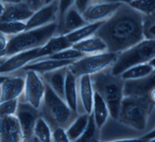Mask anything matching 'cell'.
Wrapping results in <instances>:
<instances>
[{
    "instance_id": "cell-41",
    "label": "cell",
    "mask_w": 155,
    "mask_h": 142,
    "mask_svg": "<svg viewBox=\"0 0 155 142\" xmlns=\"http://www.w3.org/2000/svg\"><path fill=\"white\" fill-rule=\"evenodd\" d=\"M148 96L150 98V100L153 103L155 104V88L151 89L148 94Z\"/></svg>"
},
{
    "instance_id": "cell-39",
    "label": "cell",
    "mask_w": 155,
    "mask_h": 142,
    "mask_svg": "<svg viewBox=\"0 0 155 142\" xmlns=\"http://www.w3.org/2000/svg\"><path fill=\"white\" fill-rule=\"evenodd\" d=\"M9 35L0 32V52L5 51L8 41Z\"/></svg>"
},
{
    "instance_id": "cell-6",
    "label": "cell",
    "mask_w": 155,
    "mask_h": 142,
    "mask_svg": "<svg viewBox=\"0 0 155 142\" xmlns=\"http://www.w3.org/2000/svg\"><path fill=\"white\" fill-rule=\"evenodd\" d=\"M155 57V39L145 38L128 49L120 52L111 66L114 75H120L130 67L148 63Z\"/></svg>"
},
{
    "instance_id": "cell-34",
    "label": "cell",
    "mask_w": 155,
    "mask_h": 142,
    "mask_svg": "<svg viewBox=\"0 0 155 142\" xmlns=\"http://www.w3.org/2000/svg\"><path fill=\"white\" fill-rule=\"evenodd\" d=\"M143 33L145 38L155 39V12L149 15H145Z\"/></svg>"
},
{
    "instance_id": "cell-4",
    "label": "cell",
    "mask_w": 155,
    "mask_h": 142,
    "mask_svg": "<svg viewBox=\"0 0 155 142\" xmlns=\"http://www.w3.org/2000/svg\"><path fill=\"white\" fill-rule=\"evenodd\" d=\"M57 30L58 22H53L41 27L24 30L16 35H9L5 50L6 57L22 51L42 47L55 35Z\"/></svg>"
},
{
    "instance_id": "cell-17",
    "label": "cell",
    "mask_w": 155,
    "mask_h": 142,
    "mask_svg": "<svg viewBox=\"0 0 155 142\" xmlns=\"http://www.w3.org/2000/svg\"><path fill=\"white\" fill-rule=\"evenodd\" d=\"M4 4L5 10L0 18V20L2 21L26 22L35 12L24 1Z\"/></svg>"
},
{
    "instance_id": "cell-8",
    "label": "cell",
    "mask_w": 155,
    "mask_h": 142,
    "mask_svg": "<svg viewBox=\"0 0 155 142\" xmlns=\"http://www.w3.org/2000/svg\"><path fill=\"white\" fill-rule=\"evenodd\" d=\"M23 95L24 102L34 108L41 109L45 92V83L41 75L32 70H25Z\"/></svg>"
},
{
    "instance_id": "cell-40",
    "label": "cell",
    "mask_w": 155,
    "mask_h": 142,
    "mask_svg": "<svg viewBox=\"0 0 155 142\" xmlns=\"http://www.w3.org/2000/svg\"><path fill=\"white\" fill-rule=\"evenodd\" d=\"M155 138V128L149 132L148 133L145 134L144 135L142 136L141 137H140V141H150L151 140H152L153 139Z\"/></svg>"
},
{
    "instance_id": "cell-45",
    "label": "cell",
    "mask_w": 155,
    "mask_h": 142,
    "mask_svg": "<svg viewBox=\"0 0 155 142\" xmlns=\"http://www.w3.org/2000/svg\"><path fill=\"white\" fill-rule=\"evenodd\" d=\"M8 76H5V75H0V86L4 81V80L7 78Z\"/></svg>"
},
{
    "instance_id": "cell-13",
    "label": "cell",
    "mask_w": 155,
    "mask_h": 142,
    "mask_svg": "<svg viewBox=\"0 0 155 142\" xmlns=\"http://www.w3.org/2000/svg\"><path fill=\"white\" fill-rule=\"evenodd\" d=\"M39 47L22 51L6 58L0 65V75H5L22 69L35 59Z\"/></svg>"
},
{
    "instance_id": "cell-26",
    "label": "cell",
    "mask_w": 155,
    "mask_h": 142,
    "mask_svg": "<svg viewBox=\"0 0 155 142\" xmlns=\"http://www.w3.org/2000/svg\"><path fill=\"white\" fill-rule=\"evenodd\" d=\"M89 115L80 114L66 129L69 141H76L84 133L88 121Z\"/></svg>"
},
{
    "instance_id": "cell-22",
    "label": "cell",
    "mask_w": 155,
    "mask_h": 142,
    "mask_svg": "<svg viewBox=\"0 0 155 142\" xmlns=\"http://www.w3.org/2000/svg\"><path fill=\"white\" fill-rule=\"evenodd\" d=\"M72 47L85 55H93L107 52L105 42L95 35L73 44Z\"/></svg>"
},
{
    "instance_id": "cell-29",
    "label": "cell",
    "mask_w": 155,
    "mask_h": 142,
    "mask_svg": "<svg viewBox=\"0 0 155 142\" xmlns=\"http://www.w3.org/2000/svg\"><path fill=\"white\" fill-rule=\"evenodd\" d=\"M100 141V130L97 127L93 112L89 115L87 127L76 141Z\"/></svg>"
},
{
    "instance_id": "cell-7",
    "label": "cell",
    "mask_w": 155,
    "mask_h": 142,
    "mask_svg": "<svg viewBox=\"0 0 155 142\" xmlns=\"http://www.w3.org/2000/svg\"><path fill=\"white\" fill-rule=\"evenodd\" d=\"M117 53H104L86 55L74 60L67 66L68 69L76 77L85 75H92L112 66L117 56Z\"/></svg>"
},
{
    "instance_id": "cell-15",
    "label": "cell",
    "mask_w": 155,
    "mask_h": 142,
    "mask_svg": "<svg viewBox=\"0 0 155 142\" xmlns=\"http://www.w3.org/2000/svg\"><path fill=\"white\" fill-rule=\"evenodd\" d=\"M155 88V69L147 76L125 81L124 96H148L149 92Z\"/></svg>"
},
{
    "instance_id": "cell-48",
    "label": "cell",
    "mask_w": 155,
    "mask_h": 142,
    "mask_svg": "<svg viewBox=\"0 0 155 142\" xmlns=\"http://www.w3.org/2000/svg\"><path fill=\"white\" fill-rule=\"evenodd\" d=\"M6 56H5V57H3V58H0V65L5 61V59H6Z\"/></svg>"
},
{
    "instance_id": "cell-14",
    "label": "cell",
    "mask_w": 155,
    "mask_h": 142,
    "mask_svg": "<svg viewBox=\"0 0 155 142\" xmlns=\"http://www.w3.org/2000/svg\"><path fill=\"white\" fill-rule=\"evenodd\" d=\"M0 141H24L22 132L16 114L0 117Z\"/></svg>"
},
{
    "instance_id": "cell-5",
    "label": "cell",
    "mask_w": 155,
    "mask_h": 142,
    "mask_svg": "<svg viewBox=\"0 0 155 142\" xmlns=\"http://www.w3.org/2000/svg\"><path fill=\"white\" fill-rule=\"evenodd\" d=\"M41 108L43 113L41 116L48 122L51 130L56 127L67 129L79 115L46 83L45 95Z\"/></svg>"
},
{
    "instance_id": "cell-10",
    "label": "cell",
    "mask_w": 155,
    "mask_h": 142,
    "mask_svg": "<svg viewBox=\"0 0 155 142\" xmlns=\"http://www.w3.org/2000/svg\"><path fill=\"white\" fill-rule=\"evenodd\" d=\"M78 107L79 115L87 113L90 115L93 111L94 90L92 87L90 75H85L77 79Z\"/></svg>"
},
{
    "instance_id": "cell-23",
    "label": "cell",
    "mask_w": 155,
    "mask_h": 142,
    "mask_svg": "<svg viewBox=\"0 0 155 142\" xmlns=\"http://www.w3.org/2000/svg\"><path fill=\"white\" fill-rule=\"evenodd\" d=\"M77 79L78 78L67 68L64 87L65 101L69 107L76 112H77L78 107Z\"/></svg>"
},
{
    "instance_id": "cell-37",
    "label": "cell",
    "mask_w": 155,
    "mask_h": 142,
    "mask_svg": "<svg viewBox=\"0 0 155 142\" xmlns=\"http://www.w3.org/2000/svg\"><path fill=\"white\" fill-rule=\"evenodd\" d=\"M28 5L30 8L35 12L45 5L44 0H24Z\"/></svg>"
},
{
    "instance_id": "cell-3",
    "label": "cell",
    "mask_w": 155,
    "mask_h": 142,
    "mask_svg": "<svg viewBox=\"0 0 155 142\" xmlns=\"http://www.w3.org/2000/svg\"><path fill=\"white\" fill-rule=\"evenodd\" d=\"M92 87L105 102L110 117L117 120L124 97L125 79L120 75H114L111 66L90 75Z\"/></svg>"
},
{
    "instance_id": "cell-21",
    "label": "cell",
    "mask_w": 155,
    "mask_h": 142,
    "mask_svg": "<svg viewBox=\"0 0 155 142\" xmlns=\"http://www.w3.org/2000/svg\"><path fill=\"white\" fill-rule=\"evenodd\" d=\"M72 45L65 35H54L44 46L39 47L35 59L51 55L71 47Z\"/></svg>"
},
{
    "instance_id": "cell-46",
    "label": "cell",
    "mask_w": 155,
    "mask_h": 142,
    "mask_svg": "<svg viewBox=\"0 0 155 142\" xmlns=\"http://www.w3.org/2000/svg\"><path fill=\"white\" fill-rule=\"evenodd\" d=\"M148 63H149L150 65H151V66L155 69V57L153 58L152 59H151V60L148 62Z\"/></svg>"
},
{
    "instance_id": "cell-35",
    "label": "cell",
    "mask_w": 155,
    "mask_h": 142,
    "mask_svg": "<svg viewBox=\"0 0 155 142\" xmlns=\"http://www.w3.org/2000/svg\"><path fill=\"white\" fill-rule=\"evenodd\" d=\"M74 0H59L58 26L59 25L67 11L74 5Z\"/></svg>"
},
{
    "instance_id": "cell-33",
    "label": "cell",
    "mask_w": 155,
    "mask_h": 142,
    "mask_svg": "<svg viewBox=\"0 0 155 142\" xmlns=\"http://www.w3.org/2000/svg\"><path fill=\"white\" fill-rule=\"evenodd\" d=\"M19 98L0 102V117L15 115L17 111Z\"/></svg>"
},
{
    "instance_id": "cell-12",
    "label": "cell",
    "mask_w": 155,
    "mask_h": 142,
    "mask_svg": "<svg viewBox=\"0 0 155 142\" xmlns=\"http://www.w3.org/2000/svg\"><path fill=\"white\" fill-rule=\"evenodd\" d=\"M122 4L119 2L110 1L92 2L88 5L82 15L89 23L105 21L110 17Z\"/></svg>"
},
{
    "instance_id": "cell-2",
    "label": "cell",
    "mask_w": 155,
    "mask_h": 142,
    "mask_svg": "<svg viewBox=\"0 0 155 142\" xmlns=\"http://www.w3.org/2000/svg\"><path fill=\"white\" fill-rule=\"evenodd\" d=\"M116 120L140 138L155 128V104L148 96H124Z\"/></svg>"
},
{
    "instance_id": "cell-1",
    "label": "cell",
    "mask_w": 155,
    "mask_h": 142,
    "mask_svg": "<svg viewBox=\"0 0 155 142\" xmlns=\"http://www.w3.org/2000/svg\"><path fill=\"white\" fill-rule=\"evenodd\" d=\"M145 15L122 3L94 33L105 42L107 52L119 53L145 39Z\"/></svg>"
},
{
    "instance_id": "cell-32",
    "label": "cell",
    "mask_w": 155,
    "mask_h": 142,
    "mask_svg": "<svg viewBox=\"0 0 155 142\" xmlns=\"http://www.w3.org/2000/svg\"><path fill=\"white\" fill-rule=\"evenodd\" d=\"M128 4L145 15L155 12V0H134Z\"/></svg>"
},
{
    "instance_id": "cell-51",
    "label": "cell",
    "mask_w": 155,
    "mask_h": 142,
    "mask_svg": "<svg viewBox=\"0 0 155 142\" xmlns=\"http://www.w3.org/2000/svg\"><path fill=\"white\" fill-rule=\"evenodd\" d=\"M150 141H155V138H154V139H153L152 140H151Z\"/></svg>"
},
{
    "instance_id": "cell-11",
    "label": "cell",
    "mask_w": 155,
    "mask_h": 142,
    "mask_svg": "<svg viewBox=\"0 0 155 142\" xmlns=\"http://www.w3.org/2000/svg\"><path fill=\"white\" fill-rule=\"evenodd\" d=\"M58 10L59 0H54L48 4H45L35 11L32 16L25 22V30L57 22Z\"/></svg>"
},
{
    "instance_id": "cell-36",
    "label": "cell",
    "mask_w": 155,
    "mask_h": 142,
    "mask_svg": "<svg viewBox=\"0 0 155 142\" xmlns=\"http://www.w3.org/2000/svg\"><path fill=\"white\" fill-rule=\"evenodd\" d=\"M51 141L68 142V138L66 133V129L62 127H56L51 130Z\"/></svg>"
},
{
    "instance_id": "cell-49",
    "label": "cell",
    "mask_w": 155,
    "mask_h": 142,
    "mask_svg": "<svg viewBox=\"0 0 155 142\" xmlns=\"http://www.w3.org/2000/svg\"><path fill=\"white\" fill-rule=\"evenodd\" d=\"M53 1H54V0H44V4H48L50 2H51Z\"/></svg>"
},
{
    "instance_id": "cell-42",
    "label": "cell",
    "mask_w": 155,
    "mask_h": 142,
    "mask_svg": "<svg viewBox=\"0 0 155 142\" xmlns=\"http://www.w3.org/2000/svg\"><path fill=\"white\" fill-rule=\"evenodd\" d=\"M134 0H103L102 1H110V2H119L122 3H125V4H129L131 2L133 1Z\"/></svg>"
},
{
    "instance_id": "cell-50",
    "label": "cell",
    "mask_w": 155,
    "mask_h": 142,
    "mask_svg": "<svg viewBox=\"0 0 155 142\" xmlns=\"http://www.w3.org/2000/svg\"><path fill=\"white\" fill-rule=\"evenodd\" d=\"M99 1V0H90V3H92V2H97Z\"/></svg>"
},
{
    "instance_id": "cell-19",
    "label": "cell",
    "mask_w": 155,
    "mask_h": 142,
    "mask_svg": "<svg viewBox=\"0 0 155 142\" xmlns=\"http://www.w3.org/2000/svg\"><path fill=\"white\" fill-rule=\"evenodd\" d=\"M67 72V66H64L41 75L40 74L44 81L64 101V87Z\"/></svg>"
},
{
    "instance_id": "cell-9",
    "label": "cell",
    "mask_w": 155,
    "mask_h": 142,
    "mask_svg": "<svg viewBox=\"0 0 155 142\" xmlns=\"http://www.w3.org/2000/svg\"><path fill=\"white\" fill-rule=\"evenodd\" d=\"M16 115L22 132L24 141H30L33 138L35 123L39 116V110L24 101L19 100Z\"/></svg>"
},
{
    "instance_id": "cell-47",
    "label": "cell",
    "mask_w": 155,
    "mask_h": 142,
    "mask_svg": "<svg viewBox=\"0 0 155 142\" xmlns=\"http://www.w3.org/2000/svg\"><path fill=\"white\" fill-rule=\"evenodd\" d=\"M5 51H1L0 52V58L5 57Z\"/></svg>"
},
{
    "instance_id": "cell-52",
    "label": "cell",
    "mask_w": 155,
    "mask_h": 142,
    "mask_svg": "<svg viewBox=\"0 0 155 142\" xmlns=\"http://www.w3.org/2000/svg\"><path fill=\"white\" fill-rule=\"evenodd\" d=\"M103 1V0H99V1H97V2H99V1Z\"/></svg>"
},
{
    "instance_id": "cell-24",
    "label": "cell",
    "mask_w": 155,
    "mask_h": 142,
    "mask_svg": "<svg viewBox=\"0 0 155 142\" xmlns=\"http://www.w3.org/2000/svg\"><path fill=\"white\" fill-rule=\"evenodd\" d=\"M92 112L96 125L98 129L101 130L110 117V113L105 102L96 91H94Z\"/></svg>"
},
{
    "instance_id": "cell-28",
    "label": "cell",
    "mask_w": 155,
    "mask_h": 142,
    "mask_svg": "<svg viewBox=\"0 0 155 142\" xmlns=\"http://www.w3.org/2000/svg\"><path fill=\"white\" fill-rule=\"evenodd\" d=\"M33 137L41 142L51 141V129L45 119L41 115L35 123Z\"/></svg>"
},
{
    "instance_id": "cell-27",
    "label": "cell",
    "mask_w": 155,
    "mask_h": 142,
    "mask_svg": "<svg viewBox=\"0 0 155 142\" xmlns=\"http://www.w3.org/2000/svg\"><path fill=\"white\" fill-rule=\"evenodd\" d=\"M154 67L148 63L133 66L120 74L125 80L137 79L148 76L153 70Z\"/></svg>"
},
{
    "instance_id": "cell-20",
    "label": "cell",
    "mask_w": 155,
    "mask_h": 142,
    "mask_svg": "<svg viewBox=\"0 0 155 142\" xmlns=\"http://www.w3.org/2000/svg\"><path fill=\"white\" fill-rule=\"evenodd\" d=\"M74 60L36 59L28 63L22 69L24 71L28 70H32L41 75L62 67L68 66Z\"/></svg>"
},
{
    "instance_id": "cell-38",
    "label": "cell",
    "mask_w": 155,
    "mask_h": 142,
    "mask_svg": "<svg viewBox=\"0 0 155 142\" xmlns=\"http://www.w3.org/2000/svg\"><path fill=\"white\" fill-rule=\"evenodd\" d=\"M90 3V0H74V5L82 14Z\"/></svg>"
},
{
    "instance_id": "cell-16",
    "label": "cell",
    "mask_w": 155,
    "mask_h": 142,
    "mask_svg": "<svg viewBox=\"0 0 155 142\" xmlns=\"http://www.w3.org/2000/svg\"><path fill=\"white\" fill-rule=\"evenodd\" d=\"M25 77L8 76L0 87V102L19 98L22 94Z\"/></svg>"
},
{
    "instance_id": "cell-25",
    "label": "cell",
    "mask_w": 155,
    "mask_h": 142,
    "mask_svg": "<svg viewBox=\"0 0 155 142\" xmlns=\"http://www.w3.org/2000/svg\"><path fill=\"white\" fill-rule=\"evenodd\" d=\"M104 21H101L88 23L75 30L65 34V35L67 39L73 44L94 35L96 32L102 25Z\"/></svg>"
},
{
    "instance_id": "cell-18",
    "label": "cell",
    "mask_w": 155,
    "mask_h": 142,
    "mask_svg": "<svg viewBox=\"0 0 155 142\" xmlns=\"http://www.w3.org/2000/svg\"><path fill=\"white\" fill-rule=\"evenodd\" d=\"M88 23L73 5L67 11L61 24L58 26L57 33L65 35Z\"/></svg>"
},
{
    "instance_id": "cell-44",
    "label": "cell",
    "mask_w": 155,
    "mask_h": 142,
    "mask_svg": "<svg viewBox=\"0 0 155 142\" xmlns=\"http://www.w3.org/2000/svg\"><path fill=\"white\" fill-rule=\"evenodd\" d=\"M4 3H18L24 1V0H1Z\"/></svg>"
},
{
    "instance_id": "cell-31",
    "label": "cell",
    "mask_w": 155,
    "mask_h": 142,
    "mask_svg": "<svg viewBox=\"0 0 155 142\" xmlns=\"http://www.w3.org/2000/svg\"><path fill=\"white\" fill-rule=\"evenodd\" d=\"M26 24L23 21L0 20V32L7 35H13L25 30Z\"/></svg>"
},
{
    "instance_id": "cell-43",
    "label": "cell",
    "mask_w": 155,
    "mask_h": 142,
    "mask_svg": "<svg viewBox=\"0 0 155 142\" xmlns=\"http://www.w3.org/2000/svg\"><path fill=\"white\" fill-rule=\"evenodd\" d=\"M5 10V4L0 0V18L3 15Z\"/></svg>"
},
{
    "instance_id": "cell-30",
    "label": "cell",
    "mask_w": 155,
    "mask_h": 142,
    "mask_svg": "<svg viewBox=\"0 0 155 142\" xmlns=\"http://www.w3.org/2000/svg\"><path fill=\"white\" fill-rule=\"evenodd\" d=\"M84 53L77 50L76 49L71 47L66 49L58 53L53 54L50 56L42 57L38 59H53L59 60H74L81 58L85 56Z\"/></svg>"
}]
</instances>
